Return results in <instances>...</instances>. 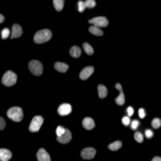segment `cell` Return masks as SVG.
<instances>
[{"mask_svg": "<svg viewBox=\"0 0 161 161\" xmlns=\"http://www.w3.org/2000/svg\"><path fill=\"white\" fill-rule=\"evenodd\" d=\"M52 32L49 29H42V30H38L34 35V42L37 44H42V43H45L48 40H50L52 38Z\"/></svg>", "mask_w": 161, "mask_h": 161, "instance_id": "cell-1", "label": "cell"}, {"mask_svg": "<svg viewBox=\"0 0 161 161\" xmlns=\"http://www.w3.org/2000/svg\"><path fill=\"white\" fill-rule=\"evenodd\" d=\"M6 115L10 120H13L14 122H20L23 120V110L20 107H11L6 111Z\"/></svg>", "mask_w": 161, "mask_h": 161, "instance_id": "cell-2", "label": "cell"}, {"mask_svg": "<svg viewBox=\"0 0 161 161\" xmlns=\"http://www.w3.org/2000/svg\"><path fill=\"white\" fill-rule=\"evenodd\" d=\"M28 68H29L30 73L34 74V76H40L43 73V64L40 63L39 61H37V59H33V61L29 62Z\"/></svg>", "mask_w": 161, "mask_h": 161, "instance_id": "cell-3", "label": "cell"}, {"mask_svg": "<svg viewBox=\"0 0 161 161\" xmlns=\"http://www.w3.org/2000/svg\"><path fill=\"white\" fill-rule=\"evenodd\" d=\"M2 83L6 87H10V86H14L17 83V74L11 71H8L5 72V74L3 76L2 78Z\"/></svg>", "mask_w": 161, "mask_h": 161, "instance_id": "cell-4", "label": "cell"}, {"mask_svg": "<svg viewBox=\"0 0 161 161\" xmlns=\"http://www.w3.org/2000/svg\"><path fill=\"white\" fill-rule=\"evenodd\" d=\"M43 117L42 116H35L33 117V120L30 121V125H29V131L30 132H38L40 130V127H42L43 125Z\"/></svg>", "mask_w": 161, "mask_h": 161, "instance_id": "cell-5", "label": "cell"}, {"mask_svg": "<svg viewBox=\"0 0 161 161\" xmlns=\"http://www.w3.org/2000/svg\"><path fill=\"white\" fill-rule=\"evenodd\" d=\"M91 25H95V26H98V28H104V26L108 25V20L104 17H96V18H92L88 20Z\"/></svg>", "mask_w": 161, "mask_h": 161, "instance_id": "cell-6", "label": "cell"}, {"mask_svg": "<svg viewBox=\"0 0 161 161\" xmlns=\"http://www.w3.org/2000/svg\"><path fill=\"white\" fill-rule=\"evenodd\" d=\"M95 155H96V150L93 149V147H86V149H83L82 151H80V156H82L83 159H86V160L93 159Z\"/></svg>", "mask_w": 161, "mask_h": 161, "instance_id": "cell-7", "label": "cell"}, {"mask_svg": "<svg viewBox=\"0 0 161 161\" xmlns=\"http://www.w3.org/2000/svg\"><path fill=\"white\" fill-rule=\"evenodd\" d=\"M57 140H58V142H61V143H68V142L72 140V133H71V131L65 128V131H64L63 135L57 136Z\"/></svg>", "mask_w": 161, "mask_h": 161, "instance_id": "cell-8", "label": "cell"}, {"mask_svg": "<svg viewBox=\"0 0 161 161\" xmlns=\"http://www.w3.org/2000/svg\"><path fill=\"white\" fill-rule=\"evenodd\" d=\"M72 112V106L68 104V103H63L58 107V113L61 116H67V115H69Z\"/></svg>", "mask_w": 161, "mask_h": 161, "instance_id": "cell-9", "label": "cell"}, {"mask_svg": "<svg viewBox=\"0 0 161 161\" xmlns=\"http://www.w3.org/2000/svg\"><path fill=\"white\" fill-rule=\"evenodd\" d=\"M23 34V29L19 24H14L11 28V34H10V38L11 39H15V38H19L20 35Z\"/></svg>", "mask_w": 161, "mask_h": 161, "instance_id": "cell-10", "label": "cell"}, {"mask_svg": "<svg viewBox=\"0 0 161 161\" xmlns=\"http://www.w3.org/2000/svg\"><path fill=\"white\" fill-rule=\"evenodd\" d=\"M116 88L120 91V95H118V97L115 101H116V103L118 106H122L125 103V95H124V91H122V86H121L120 83H116Z\"/></svg>", "mask_w": 161, "mask_h": 161, "instance_id": "cell-11", "label": "cell"}, {"mask_svg": "<svg viewBox=\"0 0 161 161\" xmlns=\"http://www.w3.org/2000/svg\"><path fill=\"white\" fill-rule=\"evenodd\" d=\"M93 71H95V68H93V67H86V68H83L82 71H80V73H79V78L82 79V80L87 79L88 77H91V74L93 73Z\"/></svg>", "mask_w": 161, "mask_h": 161, "instance_id": "cell-12", "label": "cell"}, {"mask_svg": "<svg viewBox=\"0 0 161 161\" xmlns=\"http://www.w3.org/2000/svg\"><path fill=\"white\" fill-rule=\"evenodd\" d=\"M37 159H38V161H50V156H49V154L44 149H39L38 150Z\"/></svg>", "mask_w": 161, "mask_h": 161, "instance_id": "cell-13", "label": "cell"}, {"mask_svg": "<svg viewBox=\"0 0 161 161\" xmlns=\"http://www.w3.org/2000/svg\"><path fill=\"white\" fill-rule=\"evenodd\" d=\"M11 159V151L6 149H0V161H9Z\"/></svg>", "mask_w": 161, "mask_h": 161, "instance_id": "cell-14", "label": "cell"}, {"mask_svg": "<svg viewBox=\"0 0 161 161\" xmlns=\"http://www.w3.org/2000/svg\"><path fill=\"white\" fill-rule=\"evenodd\" d=\"M82 125L86 130H92V128H95V121H93L91 117H86L82 121Z\"/></svg>", "mask_w": 161, "mask_h": 161, "instance_id": "cell-15", "label": "cell"}, {"mask_svg": "<svg viewBox=\"0 0 161 161\" xmlns=\"http://www.w3.org/2000/svg\"><path fill=\"white\" fill-rule=\"evenodd\" d=\"M54 68L61 72V73H65L67 71H68V64H65V63H62V62H56L54 63Z\"/></svg>", "mask_w": 161, "mask_h": 161, "instance_id": "cell-16", "label": "cell"}, {"mask_svg": "<svg viewBox=\"0 0 161 161\" xmlns=\"http://www.w3.org/2000/svg\"><path fill=\"white\" fill-rule=\"evenodd\" d=\"M80 48L79 47H77V45H74V47H72L71 49H69V54L73 57V58H79L80 57Z\"/></svg>", "mask_w": 161, "mask_h": 161, "instance_id": "cell-17", "label": "cell"}, {"mask_svg": "<svg viewBox=\"0 0 161 161\" xmlns=\"http://www.w3.org/2000/svg\"><path fill=\"white\" fill-rule=\"evenodd\" d=\"M88 30H89V33L93 34V35H97V37L103 35V32L101 30V28H98V26H95V25H91Z\"/></svg>", "mask_w": 161, "mask_h": 161, "instance_id": "cell-18", "label": "cell"}, {"mask_svg": "<svg viewBox=\"0 0 161 161\" xmlns=\"http://www.w3.org/2000/svg\"><path fill=\"white\" fill-rule=\"evenodd\" d=\"M97 91H98V97L100 98H104L107 96V88H106V86L98 84L97 86Z\"/></svg>", "mask_w": 161, "mask_h": 161, "instance_id": "cell-19", "label": "cell"}, {"mask_svg": "<svg viewBox=\"0 0 161 161\" xmlns=\"http://www.w3.org/2000/svg\"><path fill=\"white\" fill-rule=\"evenodd\" d=\"M121 147H122V142H121V141H115V142L108 145V149L111 151H117L118 149H121Z\"/></svg>", "mask_w": 161, "mask_h": 161, "instance_id": "cell-20", "label": "cell"}, {"mask_svg": "<svg viewBox=\"0 0 161 161\" xmlns=\"http://www.w3.org/2000/svg\"><path fill=\"white\" fill-rule=\"evenodd\" d=\"M53 5L57 11H61L64 6V0H53Z\"/></svg>", "mask_w": 161, "mask_h": 161, "instance_id": "cell-21", "label": "cell"}, {"mask_svg": "<svg viewBox=\"0 0 161 161\" xmlns=\"http://www.w3.org/2000/svg\"><path fill=\"white\" fill-rule=\"evenodd\" d=\"M83 50L87 53L88 56H92V54H93V48H92L88 43H83Z\"/></svg>", "mask_w": 161, "mask_h": 161, "instance_id": "cell-22", "label": "cell"}, {"mask_svg": "<svg viewBox=\"0 0 161 161\" xmlns=\"http://www.w3.org/2000/svg\"><path fill=\"white\" fill-rule=\"evenodd\" d=\"M133 137H135V140L139 142V143H141L142 141H143V135H142V133L141 132H135V135H133Z\"/></svg>", "mask_w": 161, "mask_h": 161, "instance_id": "cell-23", "label": "cell"}, {"mask_svg": "<svg viewBox=\"0 0 161 161\" xmlns=\"http://www.w3.org/2000/svg\"><path fill=\"white\" fill-rule=\"evenodd\" d=\"M84 4H86V8H95L96 6V0H84Z\"/></svg>", "mask_w": 161, "mask_h": 161, "instance_id": "cell-24", "label": "cell"}, {"mask_svg": "<svg viewBox=\"0 0 161 161\" xmlns=\"http://www.w3.org/2000/svg\"><path fill=\"white\" fill-rule=\"evenodd\" d=\"M151 124H152V127H154V128H159V127L161 126V120H160V118H154Z\"/></svg>", "mask_w": 161, "mask_h": 161, "instance_id": "cell-25", "label": "cell"}, {"mask_svg": "<svg viewBox=\"0 0 161 161\" xmlns=\"http://www.w3.org/2000/svg\"><path fill=\"white\" fill-rule=\"evenodd\" d=\"M84 9H86V4H84V2L83 0H79L78 2V11H84Z\"/></svg>", "mask_w": 161, "mask_h": 161, "instance_id": "cell-26", "label": "cell"}, {"mask_svg": "<svg viewBox=\"0 0 161 161\" xmlns=\"http://www.w3.org/2000/svg\"><path fill=\"white\" fill-rule=\"evenodd\" d=\"M9 35H10V30H9L8 28L3 29V32H2V38H3V39H5V38H8Z\"/></svg>", "mask_w": 161, "mask_h": 161, "instance_id": "cell-27", "label": "cell"}, {"mask_svg": "<svg viewBox=\"0 0 161 161\" xmlns=\"http://www.w3.org/2000/svg\"><path fill=\"white\" fill-rule=\"evenodd\" d=\"M64 131H65V128L64 127H62V126H58L57 127V136H61V135H63V133H64Z\"/></svg>", "mask_w": 161, "mask_h": 161, "instance_id": "cell-28", "label": "cell"}, {"mask_svg": "<svg viewBox=\"0 0 161 161\" xmlns=\"http://www.w3.org/2000/svg\"><path fill=\"white\" fill-rule=\"evenodd\" d=\"M122 124H124L125 126H128V125L131 124V121H130V117H128V116L122 117Z\"/></svg>", "mask_w": 161, "mask_h": 161, "instance_id": "cell-29", "label": "cell"}, {"mask_svg": "<svg viewBox=\"0 0 161 161\" xmlns=\"http://www.w3.org/2000/svg\"><path fill=\"white\" fill-rule=\"evenodd\" d=\"M137 126H139V121H137V120L131 121V127H132V130H136Z\"/></svg>", "mask_w": 161, "mask_h": 161, "instance_id": "cell-30", "label": "cell"}, {"mask_svg": "<svg viewBox=\"0 0 161 161\" xmlns=\"http://www.w3.org/2000/svg\"><path fill=\"white\" fill-rule=\"evenodd\" d=\"M145 136H146L147 139H151V137L154 136V132H152L151 130H146V131H145Z\"/></svg>", "mask_w": 161, "mask_h": 161, "instance_id": "cell-31", "label": "cell"}, {"mask_svg": "<svg viewBox=\"0 0 161 161\" xmlns=\"http://www.w3.org/2000/svg\"><path fill=\"white\" fill-rule=\"evenodd\" d=\"M5 128V121L3 117H0V130H4Z\"/></svg>", "mask_w": 161, "mask_h": 161, "instance_id": "cell-32", "label": "cell"}, {"mask_svg": "<svg viewBox=\"0 0 161 161\" xmlns=\"http://www.w3.org/2000/svg\"><path fill=\"white\" fill-rule=\"evenodd\" d=\"M139 116H140L141 118H143V117L146 116V112H145L143 108H140V110H139Z\"/></svg>", "mask_w": 161, "mask_h": 161, "instance_id": "cell-33", "label": "cell"}, {"mask_svg": "<svg viewBox=\"0 0 161 161\" xmlns=\"http://www.w3.org/2000/svg\"><path fill=\"white\" fill-rule=\"evenodd\" d=\"M126 111H127V115H128V117L133 115V108H132V107H127V110H126Z\"/></svg>", "mask_w": 161, "mask_h": 161, "instance_id": "cell-34", "label": "cell"}, {"mask_svg": "<svg viewBox=\"0 0 161 161\" xmlns=\"http://www.w3.org/2000/svg\"><path fill=\"white\" fill-rule=\"evenodd\" d=\"M151 161H161V157L155 156V157H152V160H151Z\"/></svg>", "mask_w": 161, "mask_h": 161, "instance_id": "cell-35", "label": "cell"}, {"mask_svg": "<svg viewBox=\"0 0 161 161\" xmlns=\"http://www.w3.org/2000/svg\"><path fill=\"white\" fill-rule=\"evenodd\" d=\"M3 22H4V15L0 14V23H3Z\"/></svg>", "mask_w": 161, "mask_h": 161, "instance_id": "cell-36", "label": "cell"}]
</instances>
